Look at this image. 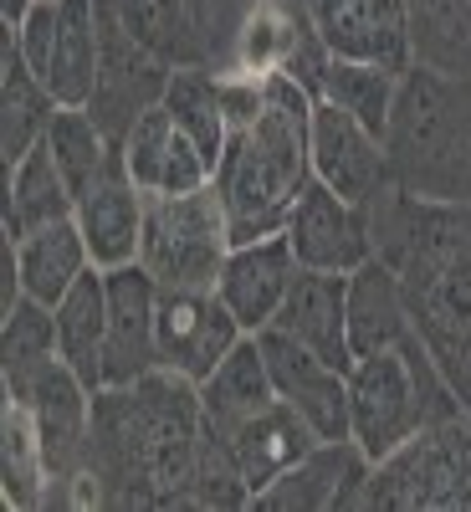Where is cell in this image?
<instances>
[{
    "instance_id": "5b68a950",
    "label": "cell",
    "mask_w": 471,
    "mask_h": 512,
    "mask_svg": "<svg viewBox=\"0 0 471 512\" xmlns=\"http://www.w3.org/2000/svg\"><path fill=\"white\" fill-rule=\"evenodd\" d=\"M466 415L451 379L410 328L395 349L369 354L349 369V436L369 461H384L395 446L420 436L425 425Z\"/></svg>"
},
{
    "instance_id": "e575fe53",
    "label": "cell",
    "mask_w": 471,
    "mask_h": 512,
    "mask_svg": "<svg viewBox=\"0 0 471 512\" xmlns=\"http://www.w3.org/2000/svg\"><path fill=\"white\" fill-rule=\"evenodd\" d=\"M466 420H471V410H466Z\"/></svg>"
},
{
    "instance_id": "ba28073f",
    "label": "cell",
    "mask_w": 471,
    "mask_h": 512,
    "mask_svg": "<svg viewBox=\"0 0 471 512\" xmlns=\"http://www.w3.org/2000/svg\"><path fill=\"white\" fill-rule=\"evenodd\" d=\"M6 395L31 410L36 436H41V456H47V477H52V502H67L72 497V482L82 477V466H88L93 390L57 354L47 369H36L21 390H6Z\"/></svg>"
},
{
    "instance_id": "8fae6325",
    "label": "cell",
    "mask_w": 471,
    "mask_h": 512,
    "mask_svg": "<svg viewBox=\"0 0 471 512\" xmlns=\"http://www.w3.org/2000/svg\"><path fill=\"white\" fill-rule=\"evenodd\" d=\"M308 154H313V180H323L328 190H338L354 205H374V195L390 185V154H384V139L374 134V128H364L354 113L328 103V98L313 103Z\"/></svg>"
},
{
    "instance_id": "4316f807",
    "label": "cell",
    "mask_w": 471,
    "mask_h": 512,
    "mask_svg": "<svg viewBox=\"0 0 471 512\" xmlns=\"http://www.w3.org/2000/svg\"><path fill=\"white\" fill-rule=\"evenodd\" d=\"M98 0H57V47H52V72L47 88L57 93L62 108H88L98 88Z\"/></svg>"
},
{
    "instance_id": "44dd1931",
    "label": "cell",
    "mask_w": 471,
    "mask_h": 512,
    "mask_svg": "<svg viewBox=\"0 0 471 512\" xmlns=\"http://www.w3.org/2000/svg\"><path fill=\"white\" fill-rule=\"evenodd\" d=\"M57 108V93L31 72V62L16 47V31L6 26V41H0V154H6V164L26 159L47 139Z\"/></svg>"
},
{
    "instance_id": "83f0119b",
    "label": "cell",
    "mask_w": 471,
    "mask_h": 512,
    "mask_svg": "<svg viewBox=\"0 0 471 512\" xmlns=\"http://www.w3.org/2000/svg\"><path fill=\"white\" fill-rule=\"evenodd\" d=\"M159 103L190 134V144L205 154V164L216 169L221 154H226V139H231V118H226V103H221V72H210V62L175 67Z\"/></svg>"
},
{
    "instance_id": "3957f363",
    "label": "cell",
    "mask_w": 471,
    "mask_h": 512,
    "mask_svg": "<svg viewBox=\"0 0 471 512\" xmlns=\"http://www.w3.org/2000/svg\"><path fill=\"white\" fill-rule=\"evenodd\" d=\"M313 93L292 77L272 72L262 88V108L251 123L231 128L226 154L216 164V190L231 216V241H262L277 236L292 216L297 195L313 180Z\"/></svg>"
},
{
    "instance_id": "52a82bcc",
    "label": "cell",
    "mask_w": 471,
    "mask_h": 512,
    "mask_svg": "<svg viewBox=\"0 0 471 512\" xmlns=\"http://www.w3.org/2000/svg\"><path fill=\"white\" fill-rule=\"evenodd\" d=\"M359 507H384V512L471 507V420L456 415L441 425H425L420 436L374 461Z\"/></svg>"
},
{
    "instance_id": "6da1fadb",
    "label": "cell",
    "mask_w": 471,
    "mask_h": 512,
    "mask_svg": "<svg viewBox=\"0 0 471 512\" xmlns=\"http://www.w3.org/2000/svg\"><path fill=\"white\" fill-rule=\"evenodd\" d=\"M205 436L200 384L154 369L93 395L88 466L72 482L77 507H195V461Z\"/></svg>"
},
{
    "instance_id": "30bf717a",
    "label": "cell",
    "mask_w": 471,
    "mask_h": 512,
    "mask_svg": "<svg viewBox=\"0 0 471 512\" xmlns=\"http://www.w3.org/2000/svg\"><path fill=\"white\" fill-rule=\"evenodd\" d=\"M282 236L297 251V267H318V272H359L374 256L369 205L344 200L323 180H308V190L297 195Z\"/></svg>"
},
{
    "instance_id": "9c48e42d",
    "label": "cell",
    "mask_w": 471,
    "mask_h": 512,
    "mask_svg": "<svg viewBox=\"0 0 471 512\" xmlns=\"http://www.w3.org/2000/svg\"><path fill=\"white\" fill-rule=\"evenodd\" d=\"M241 338L246 328L216 287H159V369L200 384Z\"/></svg>"
},
{
    "instance_id": "4dcf8cb0",
    "label": "cell",
    "mask_w": 471,
    "mask_h": 512,
    "mask_svg": "<svg viewBox=\"0 0 471 512\" xmlns=\"http://www.w3.org/2000/svg\"><path fill=\"white\" fill-rule=\"evenodd\" d=\"M395 93H400V72H395V67L354 62V57H328L323 93H318V98L338 103L344 113H354L364 128H374V134L384 139L390 113H395Z\"/></svg>"
},
{
    "instance_id": "f546056e",
    "label": "cell",
    "mask_w": 471,
    "mask_h": 512,
    "mask_svg": "<svg viewBox=\"0 0 471 512\" xmlns=\"http://www.w3.org/2000/svg\"><path fill=\"white\" fill-rule=\"evenodd\" d=\"M0 482H6L11 507H47L52 502V477H47V456H41L36 420L21 400L6 395V415H0Z\"/></svg>"
},
{
    "instance_id": "cb8c5ba5",
    "label": "cell",
    "mask_w": 471,
    "mask_h": 512,
    "mask_svg": "<svg viewBox=\"0 0 471 512\" xmlns=\"http://www.w3.org/2000/svg\"><path fill=\"white\" fill-rule=\"evenodd\" d=\"M277 400V384H272V369H267V354H262V338L246 333L241 344L216 364V374L200 379V410H205V425L216 431H236L246 415H256L262 405Z\"/></svg>"
},
{
    "instance_id": "1f68e13d",
    "label": "cell",
    "mask_w": 471,
    "mask_h": 512,
    "mask_svg": "<svg viewBox=\"0 0 471 512\" xmlns=\"http://www.w3.org/2000/svg\"><path fill=\"white\" fill-rule=\"evenodd\" d=\"M41 144L52 149V159H57L72 195H88L103 180V169L113 164V154H118V144L103 134L88 108H57V118H52V128H47Z\"/></svg>"
},
{
    "instance_id": "d6986e66",
    "label": "cell",
    "mask_w": 471,
    "mask_h": 512,
    "mask_svg": "<svg viewBox=\"0 0 471 512\" xmlns=\"http://www.w3.org/2000/svg\"><path fill=\"white\" fill-rule=\"evenodd\" d=\"M72 216H77L82 236H88L93 262H98L103 272L139 262V241H144V190L134 185V175H128L123 149H118L113 164L103 169V180H98L88 195H77Z\"/></svg>"
},
{
    "instance_id": "e0dca14e",
    "label": "cell",
    "mask_w": 471,
    "mask_h": 512,
    "mask_svg": "<svg viewBox=\"0 0 471 512\" xmlns=\"http://www.w3.org/2000/svg\"><path fill=\"white\" fill-rule=\"evenodd\" d=\"M123 159H128V175L144 195H185L216 180V169L205 164V154L190 144V134L169 118L164 103H154L149 113L134 118L123 139Z\"/></svg>"
},
{
    "instance_id": "836d02e7",
    "label": "cell",
    "mask_w": 471,
    "mask_h": 512,
    "mask_svg": "<svg viewBox=\"0 0 471 512\" xmlns=\"http://www.w3.org/2000/svg\"><path fill=\"white\" fill-rule=\"evenodd\" d=\"M195 507H216V512L251 507V487L231 456V441L221 431H210V425L200 436V461H195Z\"/></svg>"
},
{
    "instance_id": "d6a6232c",
    "label": "cell",
    "mask_w": 471,
    "mask_h": 512,
    "mask_svg": "<svg viewBox=\"0 0 471 512\" xmlns=\"http://www.w3.org/2000/svg\"><path fill=\"white\" fill-rule=\"evenodd\" d=\"M0 318H6L0 323V374H6V390H21L36 369L57 359V318L36 297H21Z\"/></svg>"
},
{
    "instance_id": "ac0fdd59",
    "label": "cell",
    "mask_w": 471,
    "mask_h": 512,
    "mask_svg": "<svg viewBox=\"0 0 471 512\" xmlns=\"http://www.w3.org/2000/svg\"><path fill=\"white\" fill-rule=\"evenodd\" d=\"M292 277H297V251L277 231V236H262V241L231 246L226 267L216 277V292L226 297V308L236 313V323L246 333H262V328H272Z\"/></svg>"
},
{
    "instance_id": "7a4b0ae2",
    "label": "cell",
    "mask_w": 471,
    "mask_h": 512,
    "mask_svg": "<svg viewBox=\"0 0 471 512\" xmlns=\"http://www.w3.org/2000/svg\"><path fill=\"white\" fill-rule=\"evenodd\" d=\"M374 256L395 267L410 328L471 410V205L384 185L369 205Z\"/></svg>"
},
{
    "instance_id": "d4e9b609",
    "label": "cell",
    "mask_w": 471,
    "mask_h": 512,
    "mask_svg": "<svg viewBox=\"0 0 471 512\" xmlns=\"http://www.w3.org/2000/svg\"><path fill=\"white\" fill-rule=\"evenodd\" d=\"M57 318V354L82 374V384L98 395L103 390V349H108V277L93 267L62 303L52 308Z\"/></svg>"
},
{
    "instance_id": "7c38bea8",
    "label": "cell",
    "mask_w": 471,
    "mask_h": 512,
    "mask_svg": "<svg viewBox=\"0 0 471 512\" xmlns=\"http://www.w3.org/2000/svg\"><path fill=\"white\" fill-rule=\"evenodd\" d=\"M108 277V349H103V390L134 384L159 369V277L144 262L103 272Z\"/></svg>"
},
{
    "instance_id": "5bb4252c",
    "label": "cell",
    "mask_w": 471,
    "mask_h": 512,
    "mask_svg": "<svg viewBox=\"0 0 471 512\" xmlns=\"http://www.w3.org/2000/svg\"><path fill=\"white\" fill-rule=\"evenodd\" d=\"M374 472V461L359 451V441H318L303 461L282 472L267 492H256L251 507L262 512H333L359 507V492Z\"/></svg>"
},
{
    "instance_id": "9a60e30c",
    "label": "cell",
    "mask_w": 471,
    "mask_h": 512,
    "mask_svg": "<svg viewBox=\"0 0 471 512\" xmlns=\"http://www.w3.org/2000/svg\"><path fill=\"white\" fill-rule=\"evenodd\" d=\"M303 11L333 57L379 62L395 72L410 67L405 0H303Z\"/></svg>"
},
{
    "instance_id": "2e32d148",
    "label": "cell",
    "mask_w": 471,
    "mask_h": 512,
    "mask_svg": "<svg viewBox=\"0 0 471 512\" xmlns=\"http://www.w3.org/2000/svg\"><path fill=\"white\" fill-rule=\"evenodd\" d=\"M272 328H282L287 338L308 344L318 359H328L333 369L349 374L354 369V349H349V272L297 267Z\"/></svg>"
},
{
    "instance_id": "8992f818",
    "label": "cell",
    "mask_w": 471,
    "mask_h": 512,
    "mask_svg": "<svg viewBox=\"0 0 471 512\" xmlns=\"http://www.w3.org/2000/svg\"><path fill=\"white\" fill-rule=\"evenodd\" d=\"M231 246V216L216 180L185 195H144L139 262L159 287H216Z\"/></svg>"
},
{
    "instance_id": "ffe728a7",
    "label": "cell",
    "mask_w": 471,
    "mask_h": 512,
    "mask_svg": "<svg viewBox=\"0 0 471 512\" xmlns=\"http://www.w3.org/2000/svg\"><path fill=\"white\" fill-rule=\"evenodd\" d=\"M210 431H216V425H210ZM226 441H231V456H236L241 477L251 487V502H256V492H267L282 472H292V466L318 446V431L277 395L272 405L246 415L236 431H226Z\"/></svg>"
},
{
    "instance_id": "277c9868",
    "label": "cell",
    "mask_w": 471,
    "mask_h": 512,
    "mask_svg": "<svg viewBox=\"0 0 471 512\" xmlns=\"http://www.w3.org/2000/svg\"><path fill=\"white\" fill-rule=\"evenodd\" d=\"M390 185L431 200L471 205V72L405 67L384 128Z\"/></svg>"
},
{
    "instance_id": "f1b7e54d",
    "label": "cell",
    "mask_w": 471,
    "mask_h": 512,
    "mask_svg": "<svg viewBox=\"0 0 471 512\" xmlns=\"http://www.w3.org/2000/svg\"><path fill=\"white\" fill-rule=\"evenodd\" d=\"M410 62L431 72H471V0H405Z\"/></svg>"
},
{
    "instance_id": "7402d4cb",
    "label": "cell",
    "mask_w": 471,
    "mask_h": 512,
    "mask_svg": "<svg viewBox=\"0 0 471 512\" xmlns=\"http://www.w3.org/2000/svg\"><path fill=\"white\" fill-rule=\"evenodd\" d=\"M410 333V303L405 287L395 277V267L384 256H369L359 272H349V349L354 364L369 354L395 349Z\"/></svg>"
},
{
    "instance_id": "603a6c76",
    "label": "cell",
    "mask_w": 471,
    "mask_h": 512,
    "mask_svg": "<svg viewBox=\"0 0 471 512\" xmlns=\"http://www.w3.org/2000/svg\"><path fill=\"white\" fill-rule=\"evenodd\" d=\"M16 267H21V292L36 297V303H47V308H57L98 262H93L77 216H67V221H52V226L21 236L16 241Z\"/></svg>"
},
{
    "instance_id": "484cf974",
    "label": "cell",
    "mask_w": 471,
    "mask_h": 512,
    "mask_svg": "<svg viewBox=\"0 0 471 512\" xmlns=\"http://www.w3.org/2000/svg\"><path fill=\"white\" fill-rule=\"evenodd\" d=\"M72 210H77V195L67 190L47 144H36L26 159L6 164V236L11 241L52 226V221H67Z\"/></svg>"
},
{
    "instance_id": "4fadbf2b",
    "label": "cell",
    "mask_w": 471,
    "mask_h": 512,
    "mask_svg": "<svg viewBox=\"0 0 471 512\" xmlns=\"http://www.w3.org/2000/svg\"><path fill=\"white\" fill-rule=\"evenodd\" d=\"M256 338H262L277 395L313 425L318 441H349V374L318 359L308 344L287 338L282 328H262Z\"/></svg>"
}]
</instances>
